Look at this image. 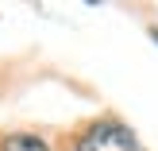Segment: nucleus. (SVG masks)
Returning a JSON list of instances; mask_svg holds the SVG:
<instances>
[{
	"mask_svg": "<svg viewBox=\"0 0 158 151\" xmlns=\"http://www.w3.org/2000/svg\"><path fill=\"white\" fill-rule=\"evenodd\" d=\"M0 151H50V144L31 136V132H12V136L0 140Z\"/></svg>",
	"mask_w": 158,
	"mask_h": 151,
	"instance_id": "2",
	"label": "nucleus"
},
{
	"mask_svg": "<svg viewBox=\"0 0 158 151\" xmlns=\"http://www.w3.org/2000/svg\"><path fill=\"white\" fill-rule=\"evenodd\" d=\"M151 39H154V43H158V27H154V31H151Z\"/></svg>",
	"mask_w": 158,
	"mask_h": 151,
	"instance_id": "3",
	"label": "nucleus"
},
{
	"mask_svg": "<svg viewBox=\"0 0 158 151\" xmlns=\"http://www.w3.org/2000/svg\"><path fill=\"white\" fill-rule=\"evenodd\" d=\"M73 151H147V147L139 144V136L123 120L104 116V120H93L89 128L77 136Z\"/></svg>",
	"mask_w": 158,
	"mask_h": 151,
	"instance_id": "1",
	"label": "nucleus"
}]
</instances>
